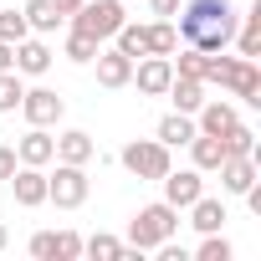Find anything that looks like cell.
Masks as SVG:
<instances>
[{
  "instance_id": "obj_28",
  "label": "cell",
  "mask_w": 261,
  "mask_h": 261,
  "mask_svg": "<svg viewBox=\"0 0 261 261\" xmlns=\"http://www.w3.org/2000/svg\"><path fill=\"white\" fill-rule=\"evenodd\" d=\"M195 256H200V261H230V241H225L220 230H205V241H200Z\"/></svg>"
},
{
  "instance_id": "obj_12",
  "label": "cell",
  "mask_w": 261,
  "mask_h": 261,
  "mask_svg": "<svg viewBox=\"0 0 261 261\" xmlns=\"http://www.w3.org/2000/svg\"><path fill=\"white\" fill-rule=\"evenodd\" d=\"M51 57H57V51H51L41 36H21V41H16V72H21V77H41V72L51 67Z\"/></svg>"
},
{
  "instance_id": "obj_2",
  "label": "cell",
  "mask_w": 261,
  "mask_h": 261,
  "mask_svg": "<svg viewBox=\"0 0 261 261\" xmlns=\"http://www.w3.org/2000/svg\"><path fill=\"white\" fill-rule=\"evenodd\" d=\"M174 230H179V210L169 200H154V205H144L134 220H128V246L134 251H154V246L174 241Z\"/></svg>"
},
{
  "instance_id": "obj_20",
  "label": "cell",
  "mask_w": 261,
  "mask_h": 261,
  "mask_svg": "<svg viewBox=\"0 0 261 261\" xmlns=\"http://www.w3.org/2000/svg\"><path fill=\"white\" fill-rule=\"evenodd\" d=\"M190 225H195L200 236H205V230H220V225H225V205L210 200V195H200V200L190 205Z\"/></svg>"
},
{
  "instance_id": "obj_27",
  "label": "cell",
  "mask_w": 261,
  "mask_h": 261,
  "mask_svg": "<svg viewBox=\"0 0 261 261\" xmlns=\"http://www.w3.org/2000/svg\"><path fill=\"white\" fill-rule=\"evenodd\" d=\"M220 144H225V154H256V134L246 123H230L225 134H220Z\"/></svg>"
},
{
  "instance_id": "obj_30",
  "label": "cell",
  "mask_w": 261,
  "mask_h": 261,
  "mask_svg": "<svg viewBox=\"0 0 261 261\" xmlns=\"http://www.w3.org/2000/svg\"><path fill=\"white\" fill-rule=\"evenodd\" d=\"M51 256H57V261H77V256H82V236H77V230H57Z\"/></svg>"
},
{
  "instance_id": "obj_13",
  "label": "cell",
  "mask_w": 261,
  "mask_h": 261,
  "mask_svg": "<svg viewBox=\"0 0 261 261\" xmlns=\"http://www.w3.org/2000/svg\"><path fill=\"white\" fill-rule=\"evenodd\" d=\"M92 62H97V82L102 87H128V77H134V57H123L118 46H108V51L97 46Z\"/></svg>"
},
{
  "instance_id": "obj_16",
  "label": "cell",
  "mask_w": 261,
  "mask_h": 261,
  "mask_svg": "<svg viewBox=\"0 0 261 261\" xmlns=\"http://www.w3.org/2000/svg\"><path fill=\"white\" fill-rule=\"evenodd\" d=\"M164 92H169L174 113H190V118H195V108L205 102V82H195V77H179V72L169 77V87H164Z\"/></svg>"
},
{
  "instance_id": "obj_29",
  "label": "cell",
  "mask_w": 261,
  "mask_h": 261,
  "mask_svg": "<svg viewBox=\"0 0 261 261\" xmlns=\"http://www.w3.org/2000/svg\"><path fill=\"white\" fill-rule=\"evenodd\" d=\"M21 36H31V26H26V16L21 11H0V41H21Z\"/></svg>"
},
{
  "instance_id": "obj_25",
  "label": "cell",
  "mask_w": 261,
  "mask_h": 261,
  "mask_svg": "<svg viewBox=\"0 0 261 261\" xmlns=\"http://www.w3.org/2000/svg\"><path fill=\"white\" fill-rule=\"evenodd\" d=\"M205 67H210V51H200V46H185L179 62H174V72L179 77H195V82H205Z\"/></svg>"
},
{
  "instance_id": "obj_7",
  "label": "cell",
  "mask_w": 261,
  "mask_h": 261,
  "mask_svg": "<svg viewBox=\"0 0 261 261\" xmlns=\"http://www.w3.org/2000/svg\"><path fill=\"white\" fill-rule=\"evenodd\" d=\"M21 113H26L31 128H51V123L67 113V102H62L51 87H26V92H21Z\"/></svg>"
},
{
  "instance_id": "obj_34",
  "label": "cell",
  "mask_w": 261,
  "mask_h": 261,
  "mask_svg": "<svg viewBox=\"0 0 261 261\" xmlns=\"http://www.w3.org/2000/svg\"><path fill=\"white\" fill-rule=\"evenodd\" d=\"M149 6H154V16H159V21H174V11L185 6V0H149Z\"/></svg>"
},
{
  "instance_id": "obj_26",
  "label": "cell",
  "mask_w": 261,
  "mask_h": 261,
  "mask_svg": "<svg viewBox=\"0 0 261 261\" xmlns=\"http://www.w3.org/2000/svg\"><path fill=\"white\" fill-rule=\"evenodd\" d=\"M21 92H26V82H21L16 67L0 72V113H16V108H21Z\"/></svg>"
},
{
  "instance_id": "obj_35",
  "label": "cell",
  "mask_w": 261,
  "mask_h": 261,
  "mask_svg": "<svg viewBox=\"0 0 261 261\" xmlns=\"http://www.w3.org/2000/svg\"><path fill=\"white\" fill-rule=\"evenodd\" d=\"M11 67H16V46H11V41H0V72H11Z\"/></svg>"
},
{
  "instance_id": "obj_18",
  "label": "cell",
  "mask_w": 261,
  "mask_h": 261,
  "mask_svg": "<svg viewBox=\"0 0 261 261\" xmlns=\"http://www.w3.org/2000/svg\"><path fill=\"white\" fill-rule=\"evenodd\" d=\"M21 16H26V26L36 31V36H46V31H57L67 16L51 6V0H26V6H21Z\"/></svg>"
},
{
  "instance_id": "obj_9",
  "label": "cell",
  "mask_w": 261,
  "mask_h": 261,
  "mask_svg": "<svg viewBox=\"0 0 261 261\" xmlns=\"http://www.w3.org/2000/svg\"><path fill=\"white\" fill-rule=\"evenodd\" d=\"M159 185H164V200H169L174 210H190V205L205 195V179H200V169H169Z\"/></svg>"
},
{
  "instance_id": "obj_14",
  "label": "cell",
  "mask_w": 261,
  "mask_h": 261,
  "mask_svg": "<svg viewBox=\"0 0 261 261\" xmlns=\"http://www.w3.org/2000/svg\"><path fill=\"white\" fill-rule=\"evenodd\" d=\"M16 159H21V164H36V169H46V164L57 159V139L46 134V128H31V134L16 144Z\"/></svg>"
},
{
  "instance_id": "obj_17",
  "label": "cell",
  "mask_w": 261,
  "mask_h": 261,
  "mask_svg": "<svg viewBox=\"0 0 261 261\" xmlns=\"http://www.w3.org/2000/svg\"><path fill=\"white\" fill-rule=\"evenodd\" d=\"M164 149H179V144H190L195 139V118L190 113H169V118H159V134H154Z\"/></svg>"
},
{
  "instance_id": "obj_5",
  "label": "cell",
  "mask_w": 261,
  "mask_h": 261,
  "mask_svg": "<svg viewBox=\"0 0 261 261\" xmlns=\"http://www.w3.org/2000/svg\"><path fill=\"white\" fill-rule=\"evenodd\" d=\"M123 169L134 179H164L174 164H169V149L159 139H134V144H123Z\"/></svg>"
},
{
  "instance_id": "obj_10",
  "label": "cell",
  "mask_w": 261,
  "mask_h": 261,
  "mask_svg": "<svg viewBox=\"0 0 261 261\" xmlns=\"http://www.w3.org/2000/svg\"><path fill=\"white\" fill-rule=\"evenodd\" d=\"M169 77H174V62H169V57H139L128 82H139V92H149V97H164Z\"/></svg>"
},
{
  "instance_id": "obj_37",
  "label": "cell",
  "mask_w": 261,
  "mask_h": 261,
  "mask_svg": "<svg viewBox=\"0 0 261 261\" xmlns=\"http://www.w3.org/2000/svg\"><path fill=\"white\" fill-rule=\"evenodd\" d=\"M6 246H11V230H6V225H0V251H6Z\"/></svg>"
},
{
  "instance_id": "obj_31",
  "label": "cell",
  "mask_w": 261,
  "mask_h": 261,
  "mask_svg": "<svg viewBox=\"0 0 261 261\" xmlns=\"http://www.w3.org/2000/svg\"><path fill=\"white\" fill-rule=\"evenodd\" d=\"M67 57H72V62H92V57H97V41L82 36V31H72V36H67Z\"/></svg>"
},
{
  "instance_id": "obj_36",
  "label": "cell",
  "mask_w": 261,
  "mask_h": 261,
  "mask_svg": "<svg viewBox=\"0 0 261 261\" xmlns=\"http://www.w3.org/2000/svg\"><path fill=\"white\" fill-rule=\"evenodd\" d=\"M51 6H57V11H62V16H72V11H77V6H82V0H51Z\"/></svg>"
},
{
  "instance_id": "obj_33",
  "label": "cell",
  "mask_w": 261,
  "mask_h": 261,
  "mask_svg": "<svg viewBox=\"0 0 261 261\" xmlns=\"http://www.w3.org/2000/svg\"><path fill=\"white\" fill-rule=\"evenodd\" d=\"M16 164H21V159H16V149H11V144H0V179H11V174H16Z\"/></svg>"
},
{
  "instance_id": "obj_3",
  "label": "cell",
  "mask_w": 261,
  "mask_h": 261,
  "mask_svg": "<svg viewBox=\"0 0 261 261\" xmlns=\"http://www.w3.org/2000/svg\"><path fill=\"white\" fill-rule=\"evenodd\" d=\"M67 21H72V31H82V36H92V41L102 46V41L118 36V26H123L128 16H123V0H82Z\"/></svg>"
},
{
  "instance_id": "obj_22",
  "label": "cell",
  "mask_w": 261,
  "mask_h": 261,
  "mask_svg": "<svg viewBox=\"0 0 261 261\" xmlns=\"http://www.w3.org/2000/svg\"><path fill=\"white\" fill-rule=\"evenodd\" d=\"M128 251V241H118V236H92V241H82V256H92V261H123Z\"/></svg>"
},
{
  "instance_id": "obj_23",
  "label": "cell",
  "mask_w": 261,
  "mask_h": 261,
  "mask_svg": "<svg viewBox=\"0 0 261 261\" xmlns=\"http://www.w3.org/2000/svg\"><path fill=\"white\" fill-rule=\"evenodd\" d=\"M174 51H179L174 21H154V26H149V57H174Z\"/></svg>"
},
{
  "instance_id": "obj_19",
  "label": "cell",
  "mask_w": 261,
  "mask_h": 261,
  "mask_svg": "<svg viewBox=\"0 0 261 261\" xmlns=\"http://www.w3.org/2000/svg\"><path fill=\"white\" fill-rule=\"evenodd\" d=\"M190 159H195V169H200V174H205V169H220L225 144H220L215 134H195V139H190Z\"/></svg>"
},
{
  "instance_id": "obj_32",
  "label": "cell",
  "mask_w": 261,
  "mask_h": 261,
  "mask_svg": "<svg viewBox=\"0 0 261 261\" xmlns=\"http://www.w3.org/2000/svg\"><path fill=\"white\" fill-rule=\"evenodd\" d=\"M51 246H57L51 230H36V236H31V256H36V261H51Z\"/></svg>"
},
{
  "instance_id": "obj_1",
  "label": "cell",
  "mask_w": 261,
  "mask_h": 261,
  "mask_svg": "<svg viewBox=\"0 0 261 261\" xmlns=\"http://www.w3.org/2000/svg\"><path fill=\"white\" fill-rule=\"evenodd\" d=\"M179 16V36L185 46H200V51H225L230 36H236V6L230 0H185L174 11Z\"/></svg>"
},
{
  "instance_id": "obj_24",
  "label": "cell",
  "mask_w": 261,
  "mask_h": 261,
  "mask_svg": "<svg viewBox=\"0 0 261 261\" xmlns=\"http://www.w3.org/2000/svg\"><path fill=\"white\" fill-rule=\"evenodd\" d=\"M230 41L241 46V57H251V62H256V57H261V11H251V16L241 21V31H236Z\"/></svg>"
},
{
  "instance_id": "obj_6",
  "label": "cell",
  "mask_w": 261,
  "mask_h": 261,
  "mask_svg": "<svg viewBox=\"0 0 261 261\" xmlns=\"http://www.w3.org/2000/svg\"><path fill=\"white\" fill-rule=\"evenodd\" d=\"M220 87H225L230 97L261 108V67H256L251 57H225V62H220Z\"/></svg>"
},
{
  "instance_id": "obj_15",
  "label": "cell",
  "mask_w": 261,
  "mask_h": 261,
  "mask_svg": "<svg viewBox=\"0 0 261 261\" xmlns=\"http://www.w3.org/2000/svg\"><path fill=\"white\" fill-rule=\"evenodd\" d=\"M92 154H97L92 134H82V128H67V134H57V159H62V164H87Z\"/></svg>"
},
{
  "instance_id": "obj_21",
  "label": "cell",
  "mask_w": 261,
  "mask_h": 261,
  "mask_svg": "<svg viewBox=\"0 0 261 261\" xmlns=\"http://www.w3.org/2000/svg\"><path fill=\"white\" fill-rule=\"evenodd\" d=\"M113 41H118V51H123V57H134V62H139V57H149V26H139V21H123Z\"/></svg>"
},
{
  "instance_id": "obj_11",
  "label": "cell",
  "mask_w": 261,
  "mask_h": 261,
  "mask_svg": "<svg viewBox=\"0 0 261 261\" xmlns=\"http://www.w3.org/2000/svg\"><path fill=\"white\" fill-rule=\"evenodd\" d=\"M230 123H241V113H236V102H220V97H205L200 108H195V134H225Z\"/></svg>"
},
{
  "instance_id": "obj_8",
  "label": "cell",
  "mask_w": 261,
  "mask_h": 261,
  "mask_svg": "<svg viewBox=\"0 0 261 261\" xmlns=\"http://www.w3.org/2000/svg\"><path fill=\"white\" fill-rule=\"evenodd\" d=\"M6 185H11L16 205H26V210L46 205V169H36V164H16V174H11Z\"/></svg>"
},
{
  "instance_id": "obj_4",
  "label": "cell",
  "mask_w": 261,
  "mask_h": 261,
  "mask_svg": "<svg viewBox=\"0 0 261 261\" xmlns=\"http://www.w3.org/2000/svg\"><path fill=\"white\" fill-rule=\"evenodd\" d=\"M87 164H62L57 159V174H46V200L57 205V210H77V205H87Z\"/></svg>"
}]
</instances>
